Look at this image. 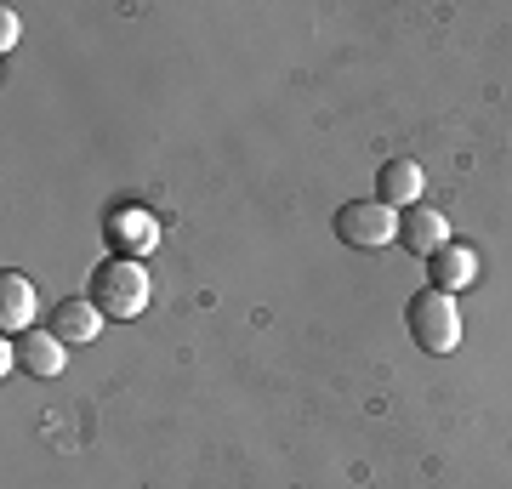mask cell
I'll use <instances>...</instances> for the list:
<instances>
[{
  "label": "cell",
  "mask_w": 512,
  "mask_h": 489,
  "mask_svg": "<svg viewBox=\"0 0 512 489\" xmlns=\"http://www.w3.org/2000/svg\"><path fill=\"white\" fill-rule=\"evenodd\" d=\"M92 302L103 308V319H137L148 308V268L137 256H109L92 268Z\"/></svg>",
  "instance_id": "1"
},
{
  "label": "cell",
  "mask_w": 512,
  "mask_h": 489,
  "mask_svg": "<svg viewBox=\"0 0 512 489\" xmlns=\"http://www.w3.org/2000/svg\"><path fill=\"white\" fill-rule=\"evenodd\" d=\"M404 319H410V336H416L421 353H456L461 347V308L456 296H444V290H416L410 296V308H404Z\"/></svg>",
  "instance_id": "2"
},
{
  "label": "cell",
  "mask_w": 512,
  "mask_h": 489,
  "mask_svg": "<svg viewBox=\"0 0 512 489\" xmlns=\"http://www.w3.org/2000/svg\"><path fill=\"white\" fill-rule=\"evenodd\" d=\"M336 239L348 251H382V245L399 239V211L382 200H348L336 211Z\"/></svg>",
  "instance_id": "3"
},
{
  "label": "cell",
  "mask_w": 512,
  "mask_h": 489,
  "mask_svg": "<svg viewBox=\"0 0 512 489\" xmlns=\"http://www.w3.org/2000/svg\"><path fill=\"white\" fill-rule=\"evenodd\" d=\"M399 245L410 256H433L439 245H450V217L433 211V205H410V211H399Z\"/></svg>",
  "instance_id": "4"
},
{
  "label": "cell",
  "mask_w": 512,
  "mask_h": 489,
  "mask_svg": "<svg viewBox=\"0 0 512 489\" xmlns=\"http://www.w3.org/2000/svg\"><path fill=\"white\" fill-rule=\"evenodd\" d=\"M97 330H103V308H97L92 296H69V302H57L52 313V336L63 347H86L97 342Z\"/></svg>",
  "instance_id": "5"
},
{
  "label": "cell",
  "mask_w": 512,
  "mask_h": 489,
  "mask_svg": "<svg viewBox=\"0 0 512 489\" xmlns=\"http://www.w3.org/2000/svg\"><path fill=\"white\" fill-rule=\"evenodd\" d=\"M427 279H433V290H444V296L467 290L478 279V251L473 245H439V251L427 256Z\"/></svg>",
  "instance_id": "6"
},
{
  "label": "cell",
  "mask_w": 512,
  "mask_h": 489,
  "mask_svg": "<svg viewBox=\"0 0 512 489\" xmlns=\"http://www.w3.org/2000/svg\"><path fill=\"white\" fill-rule=\"evenodd\" d=\"M12 359H18V370L46 381V376H63L69 353H63V342H57L52 330H23L18 342H12Z\"/></svg>",
  "instance_id": "7"
},
{
  "label": "cell",
  "mask_w": 512,
  "mask_h": 489,
  "mask_svg": "<svg viewBox=\"0 0 512 489\" xmlns=\"http://www.w3.org/2000/svg\"><path fill=\"white\" fill-rule=\"evenodd\" d=\"M421 182H427V171L416 160H387L376 171V200L393 211H410V205H421Z\"/></svg>",
  "instance_id": "8"
},
{
  "label": "cell",
  "mask_w": 512,
  "mask_h": 489,
  "mask_svg": "<svg viewBox=\"0 0 512 489\" xmlns=\"http://www.w3.org/2000/svg\"><path fill=\"white\" fill-rule=\"evenodd\" d=\"M0 330L6 336L35 330V285L23 273H0Z\"/></svg>",
  "instance_id": "9"
},
{
  "label": "cell",
  "mask_w": 512,
  "mask_h": 489,
  "mask_svg": "<svg viewBox=\"0 0 512 489\" xmlns=\"http://www.w3.org/2000/svg\"><path fill=\"white\" fill-rule=\"evenodd\" d=\"M114 234H120V239L131 245L126 256H137V251H154L160 228H154V217H143V211H120V217H114Z\"/></svg>",
  "instance_id": "10"
},
{
  "label": "cell",
  "mask_w": 512,
  "mask_h": 489,
  "mask_svg": "<svg viewBox=\"0 0 512 489\" xmlns=\"http://www.w3.org/2000/svg\"><path fill=\"white\" fill-rule=\"evenodd\" d=\"M18 35H23V23H18V12L6 6V12H0V46L12 52V46H18Z\"/></svg>",
  "instance_id": "11"
}]
</instances>
